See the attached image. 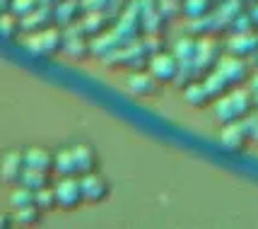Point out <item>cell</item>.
Wrapping results in <instances>:
<instances>
[{
  "label": "cell",
  "instance_id": "obj_1",
  "mask_svg": "<svg viewBox=\"0 0 258 229\" xmlns=\"http://www.w3.org/2000/svg\"><path fill=\"white\" fill-rule=\"evenodd\" d=\"M253 109H256V104H253V92L248 90V85L232 87L225 97H220V99L213 104V114L220 123L244 121Z\"/></svg>",
  "mask_w": 258,
  "mask_h": 229
},
{
  "label": "cell",
  "instance_id": "obj_2",
  "mask_svg": "<svg viewBox=\"0 0 258 229\" xmlns=\"http://www.w3.org/2000/svg\"><path fill=\"white\" fill-rule=\"evenodd\" d=\"M24 48L41 58H51L66 48V32L60 27H46L41 32L24 36Z\"/></svg>",
  "mask_w": 258,
  "mask_h": 229
},
{
  "label": "cell",
  "instance_id": "obj_3",
  "mask_svg": "<svg viewBox=\"0 0 258 229\" xmlns=\"http://www.w3.org/2000/svg\"><path fill=\"white\" fill-rule=\"evenodd\" d=\"M181 68H183V63H181L179 58H176V53L171 51H159V53H155V56H150V60H147V70L157 78L162 85H176L179 82V75H181Z\"/></svg>",
  "mask_w": 258,
  "mask_h": 229
},
{
  "label": "cell",
  "instance_id": "obj_4",
  "mask_svg": "<svg viewBox=\"0 0 258 229\" xmlns=\"http://www.w3.org/2000/svg\"><path fill=\"white\" fill-rule=\"evenodd\" d=\"M53 188H56L60 210H78L85 203V191H82V179L80 176H58Z\"/></svg>",
  "mask_w": 258,
  "mask_h": 229
},
{
  "label": "cell",
  "instance_id": "obj_5",
  "mask_svg": "<svg viewBox=\"0 0 258 229\" xmlns=\"http://www.w3.org/2000/svg\"><path fill=\"white\" fill-rule=\"evenodd\" d=\"M217 72L225 78L232 87H239V85H246L248 80H251V65H248L244 58L239 56H229V53H225V56L220 58V63H217Z\"/></svg>",
  "mask_w": 258,
  "mask_h": 229
},
{
  "label": "cell",
  "instance_id": "obj_6",
  "mask_svg": "<svg viewBox=\"0 0 258 229\" xmlns=\"http://www.w3.org/2000/svg\"><path fill=\"white\" fill-rule=\"evenodd\" d=\"M24 172H27V155H24V149H8L5 157H3V167H0L3 181L8 186H20Z\"/></svg>",
  "mask_w": 258,
  "mask_h": 229
},
{
  "label": "cell",
  "instance_id": "obj_7",
  "mask_svg": "<svg viewBox=\"0 0 258 229\" xmlns=\"http://www.w3.org/2000/svg\"><path fill=\"white\" fill-rule=\"evenodd\" d=\"M225 53L239 58H248L258 53V29L253 32H232L225 41Z\"/></svg>",
  "mask_w": 258,
  "mask_h": 229
},
{
  "label": "cell",
  "instance_id": "obj_8",
  "mask_svg": "<svg viewBox=\"0 0 258 229\" xmlns=\"http://www.w3.org/2000/svg\"><path fill=\"white\" fill-rule=\"evenodd\" d=\"M82 179V191H85V203L90 205H97V203H104L109 195H111V183L106 181L101 174L92 172L80 176Z\"/></svg>",
  "mask_w": 258,
  "mask_h": 229
},
{
  "label": "cell",
  "instance_id": "obj_9",
  "mask_svg": "<svg viewBox=\"0 0 258 229\" xmlns=\"http://www.w3.org/2000/svg\"><path fill=\"white\" fill-rule=\"evenodd\" d=\"M162 82L150 72V70H138L125 80V90L133 97H157Z\"/></svg>",
  "mask_w": 258,
  "mask_h": 229
},
{
  "label": "cell",
  "instance_id": "obj_10",
  "mask_svg": "<svg viewBox=\"0 0 258 229\" xmlns=\"http://www.w3.org/2000/svg\"><path fill=\"white\" fill-rule=\"evenodd\" d=\"M220 142H222L227 149H232V152H244V149L251 145V140H248L241 121H236V123H222Z\"/></svg>",
  "mask_w": 258,
  "mask_h": 229
},
{
  "label": "cell",
  "instance_id": "obj_11",
  "mask_svg": "<svg viewBox=\"0 0 258 229\" xmlns=\"http://www.w3.org/2000/svg\"><path fill=\"white\" fill-rule=\"evenodd\" d=\"M70 149H73V155H75V164H78L80 176L99 169V152L92 147L90 142H75V145H70Z\"/></svg>",
  "mask_w": 258,
  "mask_h": 229
},
{
  "label": "cell",
  "instance_id": "obj_12",
  "mask_svg": "<svg viewBox=\"0 0 258 229\" xmlns=\"http://www.w3.org/2000/svg\"><path fill=\"white\" fill-rule=\"evenodd\" d=\"M27 155V167L29 169H39V172H53L56 167V152H51L44 145H32L24 149Z\"/></svg>",
  "mask_w": 258,
  "mask_h": 229
},
{
  "label": "cell",
  "instance_id": "obj_13",
  "mask_svg": "<svg viewBox=\"0 0 258 229\" xmlns=\"http://www.w3.org/2000/svg\"><path fill=\"white\" fill-rule=\"evenodd\" d=\"M181 97H183V102L188 104V106H193V109H205V106L215 104L213 94L205 87V82H198V80L188 82V85L183 87V92H181Z\"/></svg>",
  "mask_w": 258,
  "mask_h": 229
},
{
  "label": "cell",
  "instance_id": "obj_14",
  "mask_svg": "<svg viewBox=\"0 0 258 229\" xmlns=\"http://www.w3.org/2000/svg\"><path fill=\"white\" fill-rule=\"evenodd\" d=\"M80 17V3L78 0H63L53 5V20L60 27H73Z\"/></svg>",
  "mask_w": 258,
  "mask_h": 229
},
{
  "label": "cell",
  "instance_id": "obj_15",
  "mask_svg": "<svg viewBox=\"0 0 258 229\" xmlns=\"http://www.w3.org/2000/svg\"><path fill=\"white\" fill-rule=\"evenodd\" d=\"M80 29L90 36H99V34H104V32H109V20H106L104 10L87 12V15L80 20Z\"/></svg>",
  "mask_w": 258,
  "mask_h": 229
},
{
  "label": "cell",
  "instance_id": "obj_16",
  "mask_svg": "<svg viewBox=\"0 0 258 229\" xmlns=\"http://www.w3.org/2000/svg\"><path fill=\"white\" fill-rule=\"evenodd\" d=\"M215 0H181V10L188 20H203L208 15H213Z\"/></svg>",
  "mask_w": 258,
  "mask_h": 229
},
{
  "label": "cell",
  "instance_id": "obj_17",
  "mask_svg": "<svg viewBox=\"0 0 258 229\" xmlns=\"http://www.w3.org/2000/svg\"><path fill=\"white\" fill-rule=\"evenodd\" d=\"M53 172L58 176H80L78 174V164H75V155L70 147H63L56 152V167Z\"/></svg>",
  "mask_w": 258,
  "mask_h": 229
},
{
  "label": "cell",
  "instance_id": "obj_18",
  "mask_svg": "<svg viewBox=\"0 0 258 229\" xmlns=\"http://www.w3.org/2000/svg\"><path fill=\"white\" fill-rule=\"evenodd\" d=\"M12 215H15V224H17V227H36V224H41L44 210L34 203V205H29V207L12 210Z\"/></svg>",
  "mask_w": 258,
  "mask_h": 229
},
{
  "label": "cell",
  "instance_id": "obj_19",
  "mask_svg": "<svg viewBox=\"0 0 258 229\" xmlns=\"http://www.w3.org/2000/svg\"><path fill=\"white\" fill-rule=\"evenodd\" d=\"M36 203V193H34L32 188H27V186H15L12 188L10 198H8V207L10 210H20V207H29Z\"/></svg>",
  "mask_w": 258,
  "mask_h": 229
},
{
  "label": "cell",
  "instance_id": "obj_20",
  "mask_svg": "<svg viewBox=\"0 0 258 229\" xmlns=\"http://www.w3.org/2000/svg\"><path fill=\"white\" fill-rule=\"evenodd\" d=\"M203 82H205V87H208V92L213 94V99H215V102H217L220 97H225L227 92L232 90V85H229V82H227L225 78H222V75L217 72V70H210V72H208V75L203 78Z\"/></svg>",
  "mask_w": 258,
  "mask_h": 229
},
{
  "label": "cell",
  "instance_id": "obj_21",
  "mask_svg": "<svg viewBox=\"0 0 258 229\" xmlns=\"http://www.w3.org/2000/svg\"><path fill=\"white\" fill-rule=\"evenodd\" d=\"M48 174L51 172H39V169H29V167H27V172H24V176H22V186L32 188L34 193L46 188V186H53L51 179H48Z\"/></svg>",
  "mask_w": 258,
  "mask_h": 229
},
{
  "label": "cell",
  "instance_id": "obj_22",
  "mask_svg": "<svg viewBox=\"0 0 258 229\" xmlns=\"http://www.w3.org/2000/svg\"><path fill=\"white\" fill-rule=\"evenodd\" d=\"M44 5V0H12L8 12H12L17 20H24L27 15H32L34 10H39Z\"/></svg>",
  "mask_w": 258,
  "mask_h": 229
},
{
  "label": "cell",
  "instance_id": "obj_23",
  "mask_svg": "<svg viewBox=\"0 0 258 229\" xmlns=\"http://www.w3.org/2000/svg\"><path fill=\"white\" fill-rule=\"evenodd\" d=\"M0 29H3V39L10 44L12 39H15V34L22 32V24H20V20H17L12 12H5L3 20H0Z\"/></svg>",
  "mask_w": 258,
  "mask_h": 229
},
{
  "label": "cell",
  "instance_id": "obj_24",
  "mask_svg": "<svg viewBox=\"0 0 258 229\" xmlns=\"http://www.w3.org/2000/svg\"><path fill=\"white\" fill-rule=\"evenodd\" d=\"M36 205L41 207L44 212H48V210H56V207H58L56 188H53V186H46V188H41V191H36Z\"/></svg>",
  "mask_w": 258,
  "mask_h": 229
},
{
  "label": "cell",
  "instance_id": "obj_25",
  "mask_svg": "<svg viewBox=\"0 0 258 229\" xmlns=\"http://www.w3.org/2000/svg\"><path fill=\"white\" fill-rule=\"evenodd\" d=\"M241 123H244V130H246L251 145H256V147H258V111H256V114H248Z\"/></svg>",
  "mask_w": 258,
  "mask_h": 229
},
{
  "label": "cell",
  "instance_id": "obj_26",
  "mask_svg": "<svg viewBox=\"0 0 258 229\" xmlns=\"http://www.w3.org/2000/svg\"><path fill=\"white\" fill-rule=\"evenodd\" d=\"M246 10H248V15H251V20H253L256 27H258V3L256 5H251V8H246Z\"/></svg>",
  "mask_w": 258,
  "mask_h": 229
},
{
  "label": "cell",
  "instance_id": "obj_27",
  "mask_svg": "<svg viewBox=\"0 0 258 229\" xmlns=\"http://www.w3.org/2000/svg\"><path fill=\"white\" fill-rule=\"evenodd\" d=\"M253 60H256V63H253V65H256V68H258V53H256V56H253Z\"/></svg>",
  "mask_w": 258,
  "mask_h": 229
},
{
  "label": "cell",
  "instance_id": "obj_28",
  "mask_svg": "<svg viewBox=\"0 0 258 229\" xmlns=\"http://www.w3.org/2000/svg\"><path fill=\"white\" fill-rule=\"evenodd\" d=\"M256 3H258V0H256Z\"/></svg>",
  "mask_w": 258,
  "mask_h": 229
}]
</instances>
